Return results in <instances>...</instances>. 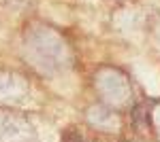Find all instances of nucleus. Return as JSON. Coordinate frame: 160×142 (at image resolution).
I'll return each mask as SVG.
<instances>
[{
  "label": "nucleus",
  "instance_id": "nucleus-1",
  "mask_svg": "<svg viewBox=\"0 0 160 142\" xmlns=\"http://www.w3.org/2000/svg\"><path fill=\"white\" fill-rule=\"evenodd\" d=\"M62 142H92V140L86 138L81 130H77V127H68V130L64 131V140H62Z\"/></svg>",
  "mask_w": 160,
  "mask_h": 142
}]
</instances>
